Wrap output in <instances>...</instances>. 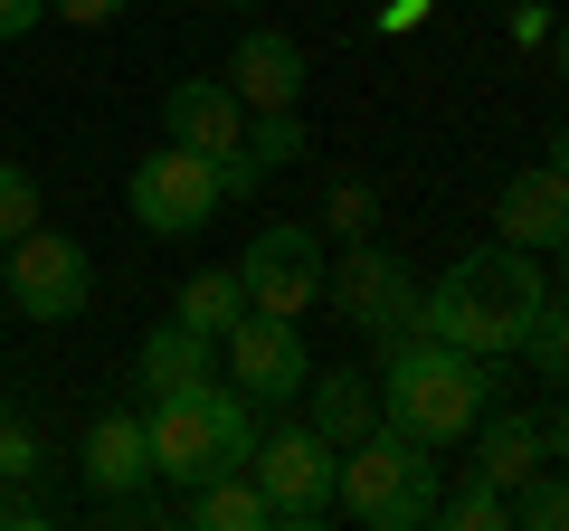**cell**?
Here are the masks:
<instances>
[{"mask_svg": "<svg viewBox=\"0 0 569 531\" xmlns=\"http://www.w3.org/2000/svg\"><path fill=\"white\" fill-rule=\"evenodd\" d=\"M541 304H550L541 257L493 238V247H466V257L418 294V332L475 351V361H503V351H522V332H531V313H541Z\"/></svg>", "mask_w": 569, "mask_h": 531, "instance_id": "6da1fadb", "label": "cell"}, {"mask_svg": "<svg viewBox=\"0 0 569 531\" xmlns=\"http://www.w3.org/2000/svg\"><path fill=\"white\" fill-rule=\"evenodd\" d=\"M380 428L418 437V447H456V437H475V418L493 409V361H475V351L437 342V332H399V342H380Z\"/></svg>", "mask_w": 569, "mask_h": 531, "instance_id": "7a4b0ae2", "label": "cell"}, {"mask_svg": "<svg viewBox=\"0 0 569 531\" xmlns=\"http://www.w3.org/2000/svg\"><path fill=\"white\" fill-rule=\"evenodd\" d=\"M142 437H152V474L181 493H200L209 474H238L257 455V399L238 380H209V389H171L142 409Z\"/></svg>", "mask_w": 569, "mask_h": 531, "instance_id": "3957f363", "label": "cell"}, {"mask_svg": "<svg viewBox=\"0 0 569 531\" xmlns=\"http://www.w3.org/2000/svg\"><path fill=\"white\" fill-rule=\"evenodd\" d=\"M437 447H418V437L399 428H370L361 447H342V512L370 531H418L437 522Z\"/></svg>", "mask_w": 569, "mask_h": 531, "instance_id": "277c9868", "label": "cell"}, {"mask_svg": "<svg viewBox=\"0 0 569 531\" xmlns=\"http://www.w3.org/2000/svg\"><path fill=\"white\" fill-rule=\"evenodd\" d=\"M123 209H133L142 238H200L209 219H219V162L190 143H162L142 152L133 181H123Z\"/></svg>", "mask_w": 569, "mask_h": 531, "instance_id": "5b68a950", "label": "cell"}, {"mask_svg": "<svg viewBox=\"0 0 569 531\" xmlns=\"http://www.w3.org/2000/svg\"><path fill=\"white\" fill-rule=\"evenodd\" d=\"M247 474L266 484V503H276L284 531H313V522H332V512H342V447H323L313 428H276V437H257Z\"/></svg>", "mask_w": 569, "mask_h": 531, "instance_id": "8992f818", "label": "cell"}, {"mask_svg": "<svg viewBox=\"0 0 569 531\" xmlns=\"http://www.w3.org/2000/svg\"><path fill=\"white\" fill-rule=\"evenodd\" d=\"M323 294H332V313H342L351 332H370V342L418 332V275H408L389 247H370V238H351L342 257L323 266Z\"/></svg>", "mask_w": 569, "mask_h": 531, "instance_id": "52a82bcc", "label": "cell"}, {"mask_svg": "<svg viewBox=\"0 0 569 531\" xmlns=\"http://www.w3.org/2000/svg\"><path fill=\"white\" fill-rule=\"evenodd\" d=\"M0 285H10V304H20L29 323H77V313L96 304V266H86L77 238L29 228V238H10V257H0Z\"/></svg>", "mask_w": 569, "mask_h": 531, "instance_id": "ba28073f", "label": "cell"}, {"mask_svg": "<svg viewBox=\"0 0 569 531\" xmlns=\"http://www.w3.org/2000/svg\"><path fill=\"white\" fill-rule=\"evenodd\" d=\"M219 342H228V380H238L257 409H284V399H305L313 351H305V332H295V313H257V304H247L238 323L219 332Z\"/></svg>", "mask_w": 569, "mask_h": 531, "instance_id": "9c48e42d", "label": "cell"}, {"mask_svg": "<svg viewBox=\"0 0 569 531\" xmlns=\"http://www.w3.org/2000/svg\"><path fill=\"white\" fill-rule=\"evenodd\" d=\"M238 285L257 313H313L323 304V238L313 228H257L247 238V266H238Z\"/></svg>", "mask_w": 569, "mask_h": 531, "instance_id": "30bf717a", "label": "cell"}, {"mask_svg": "<svg viewBox=\"0 0 569 531\" xmlns=\"http://www.w3.org/2000/svg\"><path fill=\"white\" fill-rule=\"evenodd\" d=\"M162 143H190L209 152V162H228V152L247 143V104L228 77H171L162 86Z\"/></svg>", "mask_w": 569, "mask_h": 531, "instance_id": "8fae6325", "label": "cell"}, {"mask_svg": "<svg viewBox=\"0 0 569 531\" xmlns=\"http://www.w3.org/2000/svg\"><path fill=\"white\" fill-rule=\"evenodd\" d=\"M77 474H86L96 503H133V493L152 484V437H142V418L104 409L96 428H86V447H77Z\"/></svg>", "mask_w": 569, "mask_h": 531, "instance_id": "7c38bea8", "label": "cell"}, {"mask_svg": "<svg viewBox=\"0 0 569 531\" xmlns=\"http://www.w3.org/2000/svg\"><path fill=\"white\" fill-rule=\"evenodd\" d=\"M228 86H238L247 114H295L305 104V48L284 39V29H247L228 48Z\"/></svg>", "mask_w": 569, "mask_h": 531, "instance_id": "4fadbf2b", "label": "cell"}, {"mask_svg": "<svg viewBox=\"0 0 569 531\" xmlns=\"http://www.w3.org/2000/svg\"><path fill=\"white\" fill-rule=\"evenodd\" d=\"M569 228V181L550 162H531V171H512L503 181V200H493V238L503 247H531V257H541L550 238H560Z\"/></svg>", "mask_w": 569, "mask_h": 531, "instance_id": "5bb4252c", "label": "cell"}, {"mask_svg": "<svg viewBox=\"0 0 569 531\" xmlns=\"http://www.w3.org/2000/svg\"><path fill=\"white\" fill-rule=\"evenodd\" d=\"M209 380H219V342H209V332H190L181 313L142 332V389H152V399H171V389H209Z\"/></svg>", "mask_w": 569, "mask_h": 531, "instance_id": "9a60e30c", "label": "cell"}, {"mask_svg": "<svg viewBox=\"0 0 569 531\" xmlns=\"http://www.w3.org/2000/svg\"><path fill=\"white\" fill-rule=\"evenodd\" d=\"M305 152V114H247V143L219 162V200H247V190H266L284 162Z\"/></svg>", "mask_w": 569, "mask_h": 531, "instance_id": "2e32d148", "label": "cell"}, {"mask_svg": "<svg viewBox=\"0 0 569 531\" xmlns=\"http://www.w3.org/2000/svg\"><path fill=\"white\" fill-rule=\"evenodd\" d=\"M550 465V447H541V418H522V409H485L475 418V474H493V484H531V474Z\"/></svg>", "mask_w": 569, "mask_h": 531, "instance_id": "e0dca14e", "label": "cell"}, {"mask_svg": "<svg viewBox=\"0 0 569 531\" xmlns=\"http://www.w3.org/2000/svg\"><path fill=\"white\" fill-rule=\"evenodd\" d=\"M305 399H313V437L323 447H361L380 428V380H361V370H323V380H305Z\"/></svg>", "mask_w": 569, "mask_h": 531, "instance_id": "ac0fdd59", "label": "cell"}, {"mask_svg": "<svg viewBox=\"0 0 569 531\" xmlns=\"http://www.w3.org/2000/svg\"><path fill=\"white\" fill-rule=\"evenodd\" d=\"M190 522H200V531H266L276 503H266V484L238 465V474H209V484L190 493Z\"/></svg>", "mask_w": 569, "mask_h": 531, "instance_id": "d6986e66", "label": "cell"}, {"mask_svg": "<svg viewBox=\"0 0 569 531\" xmlns=\"http://www.w3.org/2000/svg\"><path fill=\"white\" fill-rule=\"evenodd\" d=\"M171 313H181L190 332H209V342H219V332H228V323L247 313V285H238V266H209V275H190V285H181V304H171Z\"/></svg>", "mask_w": 569, "mask_h": 531, "instance_id": "ffe728a7", "label": "cell"}, {"mask_svg": "<svg viewBox=\"0 0 569 531\" xmlns=\"http://www.w3.org/2000/svg\"><path fill=\"white\" fill-rule=\"evenodd\" d=\"M437 522L447 531H512V493L493 474H466L456 493H437Z\"/></svg>", "mask_w": 569, "mask_h": 531, "instance_id": "44dd1931", "label": "cell"}, {"mask_svg": "<svg viewBox=\"0 0 569 531\" xmlns=\"http://www.w3.org/2000/svg\"><path fill=\"white\" fill-rule=\"evenodd\" d=\"M512 531H569V474L541 465L531 484H512Z\"/></svg>", "mask_w": 569, "mask_h": 531, "instance_id": "7402d4cb", "label": "cell"}, {"mask_svg": "<svg viewBox=\"0 0 569 531\" xmlns=\"http://www.w3.org/2000/svg\"><path fill=\"white\" fill-rule=\"evenodd\" d=\"M522 351H531V370H541L550 389H569V294H550V304L531 313V332H522Z\"/></svg>", "mask_w": 569, "mask_h": 531, "instance_id": "603a6c76", "label": "cell"}, {"mask_svg": "<svg viewBox=\"0 0 569 531\" xmlns=\"http://www.w3.org/2000/svg\"><path fill=\"white\" fill-rule=\"evenodd\" d=\"M29 228H39V181H29L20 162H0V247L29 238Z\"/></svg>", "mask_w": 569, "mask_h": 531, "instance_id": "cb8c5ba5", "label": "cell"}, {"mask_svg": "<svg viewBox=\"0 0 569 531\" xmlns=\"http://www.w3.org/2000/svg\"><path fill=\"white\" fill-rule=\"evenodd\" d=\"M29 474H39V428L0 418V484H29Z\"/></svg>", "mask_w": 569, "mask_h": 531, "instance_id": "d4e9b609", "label": "cell"}, {"mask_svg": "<svg viewBox=\"0 0 569 531\" xmlns=\"http://www.w3.org/2000/svg\"><path fill=\"white\" fill-rule=\"evenodd\" d=\"M361 228H370V190L342 181V190H332V238H361Z\"/></svg>", "mask_w": 569, "mask_h": 531, "instance_id": "484cf974", "label": "cell"}, {"mask_svg": "<svg viewBox=\"0 0 569 531\" xmlns=\"http://www.w3.org/2000/svg\"><path fill=\"white\" fill-rule=\"evenodd\" d=\"M123 0H48V20H77V29H104Z\"/></svg>", "mask_w": 569, "mask_h": 531, "instance_id": "4316f807", "label": "cell"}, {"mask_svg": "<svg viewBox=\"0 0 569 531\" xmlns=\"http://www.w3.org/2000/svg\"><path fill=\"white\" fill-rule=\"evenodd\" d=\"M48 20V0H0V39H29Z\"/></svg>", "mask_w": 569, "mask_h": 531, "instance_id": "83f0119b", "label": "cell"}, {"mask_svg": "<svg viewBox=\"0 0 569 531\" xmlns=\"http://www.w3.org/2000/svg\"><path fill=\"white\" fill-rule=\"evenodd\" d=\"M541 447H550V465H560V474H569V399H560V409H550V418H541Z\"/></svg>", "mask_w": 569, "mask_h": 531, "instance_id": "f1b7e54d", "label": "cell"}, {"mask_svg": "<svg viewBox=\"0 0 569 531\" xmlns=\"http://www.w3.org/2000/svg\"><path fill=\"white\" fill-rule=\"evenodd\" d=\"M512 39H522V48H541V39H550V20H541V0H522V10H512Z\"/></svg>", "mask_w": 569, "mask_h": 531, "instance_id": "f546056e", "label": "cell"}, {"mask_svg": "<svg viewBox=\"0 0 569 531\" xmlns=\"http://www.w3.org/2000/svg\"><path fill=\"white\" fill-rule=\"evenodd\" d=\"M427 20V0H380V29H418Z\"/></svg>", "mask_w": 569, "mask_h": 531, "instance_id": "4dcf8cb0", "label": "cell"}, {"mask_svg": "<svg viewBox=\"0 0 569 531\" xmlns=\"http://www.w3.org/2000/svg\"><path fill=\"white\" fill-rule=\"evenodd\" d=\"M541 162H550V171L569 181V133H550V152H541Z\"/></svg>", "mask_w": 569, "mask_h": 531, "instance_id": "1f68e13d", "label": "cell"}, {"mask_svg": "<svg viewBox=\"0 0 569 531\" xmlns=\"http://www.w3.org/2000/svg\"><path fill=\"white\" fill-rule=\"evenodd\" d=\"M541 257H560V275H569V228H560V238H550V247H541Z\"/></svg>", "mask_w": 569, "mask_h": 531, "instance_id": "d6a6232c", "label": "cell"}, {"mask_svg": "<svg viewBox=\"0 0 569 531\" xmlns=\"http://www.w3.org/2000/svg\"><path fill=\"white\" fill-rule=\"evenodd\" d=\"M550 58H560V77H569V29H560V39H550Z\"/></svg>", "mask_w": 569, "mask_h": 531, "instance_id": "836d02e7", "label": "cell"}, {"mask_svg": "<svg viewBox=\"0 0 569 531\" xmlns=\"http://www.w3.org/2000/svg\"><path fill=\"white\" fill-rule=\"evenodd\" d=\"M219 10H257V0H219Z\"/></svg>", "mask_w": 569, "mask_h": 531, "instance_id": "e575fe53", "label": "cell"}]
</instances>
